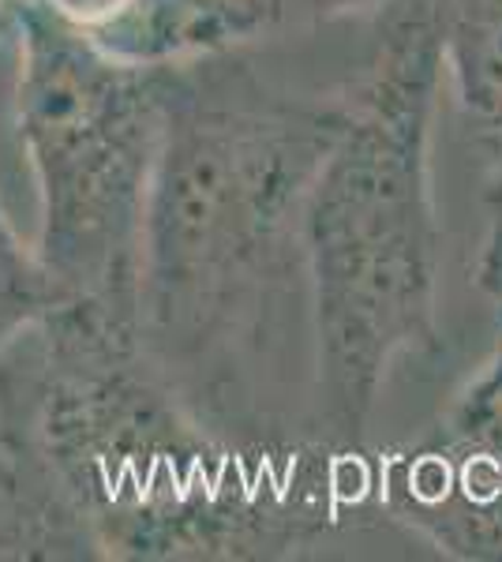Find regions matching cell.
<instances>
[{"mask_svg":"<svg viewBox=\"0 0 502 562\" xmlns=\"http://www.w3.org/2000/svg\"><path fill=\"white\" fill-rule=\"evenodd\" d=\"M0 420L38 447L102 559L312 555L376 495L356 447L233 439L147 357L140 330L68 304L0 352Z\"/></svg>","mask_w":502,"mask_h":562,"instance_id":"cell-1","label":"cell"},{"mask_svg":"<svg viewBox=\"0 0 502 562\" xmlns=\"http://www.w3.org/2000/svg\"><path fill=\"white\" fill-rule=\"evenodd\" d=\"M342 124V98L281 94L225 53L169 65L140 341L203 413L304 270V203Z\"/></svg>","mask_w":502,"mask_h":562,"instance_id":"cell-2","label":"cell"},{"mask_svg":"<svg viewBox=\"0 0 502 562\" xmlns=\"http://www.w3.org/2000/svg\"><path fill=\"white\" fill-rule=\"evenodd\" d=\"M443 76L432 0H387L368 65L342 98L345 124L304 203L315 402L337 447H360L398 360L443 349V229L432 192Z\"/></svg>","mask_w":502,"mask_h":562,"instance_id":"cell-3","label":"cell"},{"mask_svg":"<svg viewBox=\"0 0 502 562\" xmlns=\"http://www.w3.org/2000/svg\"><path fill=\"white\" fill-rule=\"evenodd\" d=\"M4 20L20 42L15 124L38 184V259L71 304L140 330L169 65L116 57L45 0H8Z\"/></svg>","mask_w":502,"mask_h":562,"instance_id":"cell-4","label":"cell"},{"mask_svg":"<svg viewBox=\"0 0 502 562\" xmlns=\"http://www.w3.org/2000/svg\"><path fill=\"white\" fill-rule=\"evenodd\" d=\"M371 487L439 555L502 562V338L432 428L379 454Z\"/></svg>","mask_w":502,"mask_h":562,"instance_id":"cell-5","label":"cell"},{"mask_svg":"<svg viewBox=\"0 0 502 562\" xmlns=\"http://www.w3.org/2000/svg\"><path fill=\"white\" fill-rule=\"evenodd\" d=\"M382 4L387 0H135L121 20L90 38L124 60L177 65L233 53L289 26Z\"/></svg>","mask_w":502,"mask_h":562,"instance_id":"cell-6","label":"cell"},{"mask_svg":"<svg viewBox=\"0 0 502 562\" xmlns=\"http://www.w3.org/2000/svg\"><path fill=\"white\" fill-rule=\"evenodd\" d=\"M98 562L60 480L31 439L0 420V562Z\"/></svg>","mask_w":502,"mask_h":562,"instance_id":"cell-7","label":"cell"},{"mask_svg":"<svg viewBox=\"0 0 502 562\" xmlns=\"http://www.w3.org/2000/svg\"><path fill=\"white\" fill-rule=\"evenodd\" d=\"M443 68L480 147L502 143V0H432Z\"/></svg>","mask_w":502,"mask_h":562,"instance_id":"cell-8","label":"cell"},{"mask_svg":"<svg viewBox=\"0 0 502 562\" xmlns=\"http://www.w3.org/2000/svg\"><path fill=\"white\" fill-rule=\"evenodd\" d=\"M0 26H4V8H0ZM68 304L64 289L38 259V248L23 244L0 206V352Z\"/></svg>","mask_w":502,"mask_h":562,"instance_id":"cell-9","label":"cell"},{"mask_svg":"<svg viewBox=\"0 0 502 562\" xmlns=\"http://www.w3.org/2000/svg\"><path fill=\"white\" fill-rule=\"evenodd\" d=\"M488 154V184H483V211H488V233L477 259V285L491 304L495 338H502V143L483 147Z\"/></svg>","mask_w":502,"mask_h":562,"instance_id":"cell-10","label":"cell"},{"mask_svg":"<svg viewBox=\"0 0 502 562\" xmlns=\"http://www.w3.org/2000/svg\"><path fill=\"white\" fill-rule=\"evenodd\" d=\"M64 23L79 26L87 34H102L109 23H116L135 0H45Z\"/></svg>","mask_w":502,"mask_h":562,"instance_id":"cell-11","label":"cell"},{"mask_svg":"<svg viewBox=\"0 0 502 562\" xmlns=\"http://www.w3.org/2000/svg\"><path fill=\"white\" fill-rule=\"evenodd\" d=\"M4 4H8V0H0V8H4Z\"/></svg>","mask_w":502,"mask_h":562,"instance_id":"cell-12","label":"cell"}]
</instances>
